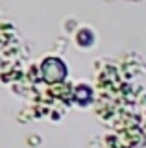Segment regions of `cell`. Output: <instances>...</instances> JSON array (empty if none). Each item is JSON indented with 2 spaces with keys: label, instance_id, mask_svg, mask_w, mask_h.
<instances>
[{
  "label": "cell",
  "instance_id": "obj_1",
  "mask_svg": "<svg viewBox=\"0 0 146 148\" xmlns=\"http://www.w3.org/2000/svg\"><path fill=\"white\" fill-rule=\"evenodd\" d=\"M96 43V34L91 26H78L74 32V45L78 48H93Z\"/></svg>",
  "mask_w": 146,
  "mask_h": 148
}]
</instances>
